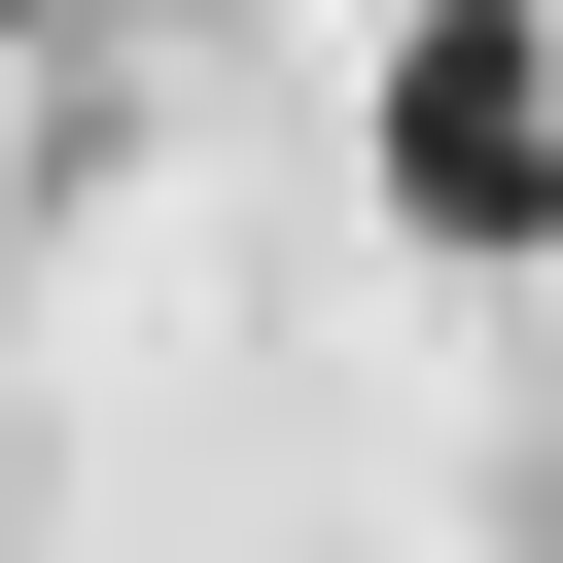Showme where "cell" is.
Returning a JSON list of instances; mask_svg holds the SVG:
<instances>
[{
    "instance_id": "obj_1",
    "label": "cell",
    "mask_w": 563,
    "mask_h": 563,
    "mask_svg": "<svg viewBox=\"0 0 563 563\" xmlns=\"http://www.w3.org/2000/svg\"><path fill=\"white\" fill-rule=\"evenodd\" d=\"M387 211H422V246H563V70H528V0H422V35H387Z\"/></svg>"
}]
</instances>
